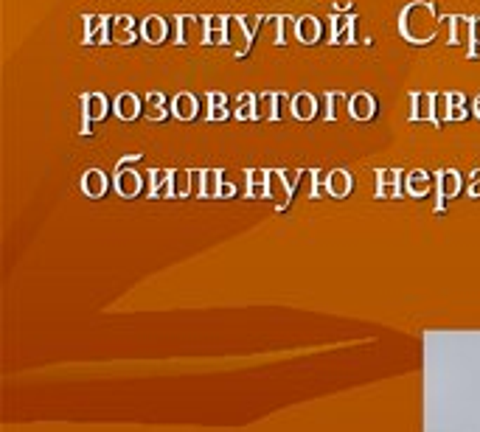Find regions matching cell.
<instances>
[{"instance_id": "14", "label": "cell", "mask_w": 480, "mask_h": 432, "mask_svg": "<svg viewBox=\"0 0 480 432\" xmlns=\"http://www.w3.org/2000/svg\"><path fill=\"white\" fill-rule=\"evenodd\" d=\"M84 104H87V107H93V115H96V118L104 115V99H101V96H93V99L84 96Z\"/></svg>"}, {"instance_id": "13", "label": "cell", "mask_w": 480, "mask_h": 432, "mask_svg": "<svg viewBox=\"0 0 480 432\" xmlns=\"http://www.w3.org/2000/svg\"><path fill=\"white\" fill-rule=\"evenodd\" d=\"M189 25H191V17H177V45L189 43Z\"/></svg>"}, {"instance_id": "9", "label": "cell", "mask_w": 480, "mask_h": 432, "mask_svg": "<svg viewBox=\"0 0 480 432\" xmlns=\"http://www.w3.org/2000/svg\"><path fill=\"white\" fill-rule=\"evenodd\" d=\"M135 112H138V99L132 96V93H121V96H118V115L132 118Z\"/></svg>"}, {"instance_id": "12", "label": "cell", "mask_w": 480, "mask_h": 432, "mask_svg": "<svg viewBox=\"0 0 480 432\" xmlns=\"http://www.w3.org/2000/svg\"><path fill=\"white\" fill-rule=\"evenodd\" d=\"M174 112L183 115V118H191V115H194V99H191V96H180V99L174 101Z\"/></svg>"}, {"instance_id": "2", "label": "cell", "mask_w": 480, "mask_h": 432, "mask_svg": "<svg viewBox=\"0 0 480 432\" xmlns=\"http://www.w3.org/2000/svg\"><path fill=\"white\" fill-rule=\"evenodd\" d=\"M320 37H323V23H320L317 17L307 14V17H298V20H295V40H298V43L312 45V43H317Z\"/></svg>"}, {"instance_id": "1", "label": "cell", "mask_w": 480, "mask_h": 432, "mask_svg": "<svg viewBox=\"0 0 480 432\" xmlns=\"http://www.w3.org/2000/svg\"><path fill=\"white\" fill-rule=\"evenodd\" d=\"M441 17L435 14V3L430 0H413L399 14V31L407 43H430L438 31Z\"/></svg>"}, {"instance_id": "6", "label": "cell", "mask_w": 480, "mask_h": 432, "mask_svg": "<svg viewBox=\"0 0 480 432\" xmlns=\"http://www.w3.org/2000/svg\"><path fill=\"white\" fill-rule=\"evenodd\" d=\"M354 25H357V20L354 17H340V14H335L332 17V43L337 45H351L354 43Z\"/></svg>"}, {"instance_id": "11", "label": "cell", "mask_w": 480, "mask_h": 432, "mask_svg": "<svg viewBox=\"0 0 480 432\" xmlns=\"http://www.w3.org/2000/svg\"><path fill=\"white\" fill-rule=\"evenodd\" d=\"M312 110H315V99L309 96V93H301V96L295 99V112L301 115V118H309Z\"/></svg>"}, {"instance_id": "10", "label": "cell", "mask_w": 480, "mask_h": 432, "mask_svg": "<svg viewBox=\"0 0 480 432\" xmlns=\"http://www.w3.org/2000/svg\"><path fill=\"white\" fill-rule=\"evenodd\" d=\"M351 112L359 115V118H368V115L374 112V101L365 96V93H363V96H354V101H351Z\"/></svg>"}, {"instance_id": "5", "label": "cell", "mask_w": 480, "mask_h": 432, "mask_svg": "<svg viewBox=\"0 0 480 432\" xmlns=\"http://www.w3.org/2000/svg\"><path fill=\"white\" fill-rule=\"evenodd\" d=\"M141 37H143L146 43H152V45L163 43V40L169 37V20H163V17H158V14L146 17V20L141 23Z\"/></svg>"}, {"instance_id": "15", "label": "cell", "mask_w": 480, "mask_h": 432, "mask_svg": "<svg viewBox=\"0 0 480 432\" xmlns=\"http://www.w3.org/2000/svg\"><path fill=\"white\" fill-rule=\"evenodd\" d=\"M469 43H472V48H469V53H477L475 48L480 45V17H477V20H472V37H469Z\"/></svg>"}, {"instance_id": "3", "label": "cell", "mask_w": 480, "mask_h": 432, "mask_svg": "<svg viewBox=\"0 0 480 432\" xmlns=\"http://www.w3.org/2000/svg\"><path fill=\"white\" fill-rule=\"evenodd\" d=\"M141 34V28H135V20L121 14V17H115L110 20V43H135V37Z\"/></svg>"}, {"instance_id": "8", "label": "cell", "mask_w": 480, "mask_h": 432, "mask_svg": "<svg viewBox=\"0 0 480 432\" xmlns=\"http://www.w3.org/2000/svg\"><path fill=\"white\" fill-rule=\"evenodd\" d=\"M276 37H273V43L276 45H287L289 43V37H295V23H292V17H276Z\"/></svg>"}, {"instance_id": "7", "label": "cell", "mask_w": 480, "mask_h": 432, "mask_svg": "<svg viewBox=\"0 0 480 432\" xmlns=\"http://www.w3.org/2000/svg\"><path fill=\"white\" fill-rule=\"evenodd\" d=\"M469 37H472V20L469 17H449V37H446V43L458 45V43H464Z\"/></svg>"}, {"instance_id": "4", "label": "cell", "mask_w": 480, "mask_h": 432, "mask_svg": "<svg viewBox=\"0 0 480 432\" xmlns=\"http://www.w3.org/2000/svg\"><path fill=\"white\" fill-rule=\"evenodd\" d=\"M84 43H110V17H84Z\"/></svg>"}]
</instances>
